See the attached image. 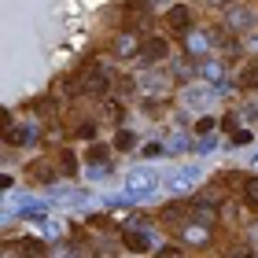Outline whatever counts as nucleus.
<instances>
[{"mask_svg": "<svg viewBox=\"0 0 258 258\" xmlns=\"http://www.w3.org/2000/svg\"><path fill=\"white\" fill-rule=\"evenodd\" d=\"M155 173L151 170H133L125 177V188H129V196H148V192H155Z\"/></svg>", "mask_w": 258, "mask_h": 258, "instance_id": "f257e3e1", "label": "nucleus"}, {"mask_svg": "<svg viewBox=\"0 0 258 258\" xmlns=\"http://www.w3.org/2000/svg\"><path fill=\"white\" fill-rule=\"evenodd\" d=\"M166 55H170V44L162 37H148L144 44H140V59H144V63H162Z\"/></svg>", "mask_w": 258, "mask_h": 258, "instance_id": "f03ea898", "label": "nucleus"}, {"mask_svg": "<svg viewBox=\"0 0 258 258\" xmlns=\"http://www.w3.org/2000/svg\"><path fill=\"white\" fill-rule=\"evenodd\" d=\"M122 240H125V247H129V251H137V254L151 251V232H148V229H137V225H133V229H125V232H122Z\"/></svg>", "mask_w": 258, "mask_h": 258, "instance_id": "7ed1b4c3", "label": "nucleus"}, {"mask_svg": "<svg viewBox=\"0 0 258 258\" xmlns=\"http://www.w3.org/2000/svg\"><path fill=\"white\" fill-rule=\"evenodd\" d=\"M229 30H251L254 26V11L251 8H243V4H236V8H229Z\"/></svg>", "mask_w": 258, "mask_h": 258, "instance_id": "20e7f679", "label": "nucleus"}, {"mask_svg": "<svg viewBox=\"0 0 258 258\" xmlns=\"http://www.w3.org/2000/svg\"><path fill=\"white\" fill-rule=\"evenodd\" d=\"M166 22H170L173 30H188V26H192V11L184 8V4H177V8L166 11Z\"/></svg>", "mask_w": 258, "mask_h": 258, "instance_id": "39448f33", "label": "nucleus"}, {"mask_svg": "<svg viewBox=\"0 0 258 258\" xmlns=\"http://www.w3.org/2000/svg\"><path fill=\"white\" fill-rule=\"evenodd\" d=\"M196 181H199V170H181V173H177V177H173L170 184H173V188H192Z\"/></svg>", "mask_w": 258, "mask_h": 258, "instance_id": "423d86ee", "label": "nucleus"}, {"mask_svg": "<svg viewBox=\"0 0 258 258\" xmlns=\"http://www.w3.org/2000/svg\"><path fill=\"white\" fill-rule=\"evenodd\" d=\"M192 214H196V221H207V225H210V221L218 218V210L210 207V203H196V207H192Z\"/></svg>", "mask_w": 258, "mask_h": 258, "instance_id": "0eeeda50", "label": "nucleus"}, {"mask_svg": "<svg viewBox=\"0 0 258 258\" xmlns=\"http://www.w3.org/2000/svg\"><path fill=\"white\" fill-rule=\"evenodd\" d=\"M210 236V232H207V221H203V225H188V229H184V240H188V243H203Z\"/></svg>", "mask_w": 258, "mask_h": 258, "instance_id": "6e6552de", "label": "nucleus"}, {"mask_svg": "<svg viewBox=\"0 0 258 258\" xmlns=\"http://www.w3.org/2000/svg\"><path fill=\"white\" fill-rule=\"evenodd\" d=\"M240 85H243V89H258V63L243 67V74H240Z\"/></svg>", "mask_w": 258, "mask_h": 258, "instance_id": "1a4fd4ad", "label": "nucleus"}, {"mask_svg": "<svg viewBox=\"0 0 258 258\" xmlns=\"http://www.w3.org/2000/svg\"><path fill=\"white\" fill-rule=\"evenodd\" d=\"M4 140H8V144H26V140H30V129H15V125H8Z\"/></svg>", "mask_w": 258, "mask_h": 258, "instance_id": "9d476101", "label": "nucleus"}, {"mask_svg": "<svg viewBox=\"0 0 258 258\" xmlns=\"http://www.w3.org/2000/svg\"><path fill=\"white\" fill-rule=\"evenodd\" d=\"M103 89H107V78H103V74H92V78L85 81V92H92V96H100Z\"/></svg>", "mask_w": 258, "mask_h": 258, "instance_id": "9b49d317", "label": "nucleus"}, {"mask_svg": "<svg viewBox=\"0 0 258 258\" xmlns=\"http://www.w3.org/2000/svg\"><path fill=\"white\" fill-rule=\"evenodd\" d=\"M137 144V137L133 133H129V129H122V133L118 137H114V148H118V151H129V148H133Z\"/></svg>", "mask_w": 258, "mask_h": 258, "instance_id": "f8f14e48", "label": "nucleus"}, {"mask_svg": "<svg viewBox=\"0 0 258 258\" xmlns=\"http://www.w3.org/2000/svg\"><path fill=\"white\" fill-rule=\"evenodd\" d=\"M203 78L221 81V63H218V59H207V63H203Z\"/></svg>", "mask_w": 258, "mask_h": 258, "instance_id": "ddd939ff", "label": "nucleus"}, {"mask_svg": "<svg viewBox=\"0 0 258 258\" xmlns=\"http://www.w3.org/2000/svg\"><path fill=\"white\" fill-rule=\"evenodd\" d=\"M184 100H188V103H207L210 92L207 89H188V92H184Z\"/></svg>", "mask_w": 258, "mask_h": 258, "instance_id": "4468645a", "label": "nucleus"}, {"mask_svg": "<svg viewBox=\"0 0 258 258\" xmlns=\"http://www.w3.org/2000/svg\"><path fill=\"white\" fill-rule=\"evenodd\" d=\"M118 52H122V55H133V52L140 55V48H137V41H133V37H129V33H125V37L118 41Z\"/></svg>", "mask_w": 258, "mask_h": 258, "instance_id": "2eb2a0df", "label": "nucleus"}, {"mask_svg": "<svg viewBox=\"0 0 258 258\" xmlns=\"http://www.w3.org/2000/svg\"><path fill=\"white\" fill-rule=\"evenodd\" d=\"M33 177L48 184V181H52V166H48V162H37V166H33Z\"/></svg>", "mask_w": 258, "mask_h": 258, "instance_id": "dca6fc26", "label": "nucleus"}, {"mask_svg": "<svg viewBox=\"0 0 258 258\" xmlns=\"http://www.w3.org/2000/svg\"><path fill=\"white\" fill-rule=\"evenodd\" d=\"M243 196H247V203H254V207H258V177H251L247 184H243Z\"/></svg>", "mask_w": 258, "mask_h": 258, "instance_id": "f3484780", "label": "nucleus"}, {"mask_svg": "<svg viewBox=\"0 0 258 258\" xmlns=\"http://www.w3.org/2000/svg\"><path fill=\"white\" fill-rule=\"evenodd\" d=\"M89 162H107V148H89Z\"/></svg>", "mask_w": 258, "mask_h": 258, "instance_id": "a211bd4d", "label": "nucleus"}, {"mask_svg": "<svg viewBox=\"0 0 258 258\" xmlns=\"http://www.w3.org/2000/svg\"><path fill=\"white\" fill-rule=\"evenodd\" d=\"M59 162H63V170H67V173H74V170H78V159L70 155V151H63V155H59Z\"/></svg>", "mask_w": 258, "mask_h": 258, "instance_id": "6ab92c4d", "label": "nucleus"}, {"mask_svg": "<svg viewBox=\"0 0 258 258\" xmlns=\"http://www.w3.org/2000/svg\"><path fill=\"white\" fill-rule=\"evenodd\" d=\"M232 144H236V148L251 144V133H247V129H236V133H232Z\"/></svg>", "mask_w": 258, "mask_h": 258, "instance_id": "aec40b11", "label": "nucleus"}, {"mask_svg": "<svg viewBox=\"0 0 258 258\" xmlns=\"http://www.w3.org/2000/svg\"><path fill=\"white\" fill-rule=\"evenodd\" d=\"M196 151H199V155H210V151H214V140H210V137H203V140L196 144Z\"/></svg>", "mask_w": 258, "mask_h": 258, "instance_id": "412c9836", "label": "nucleus"}, {"mask_svg": "<svg viewBox=\"0 0 258 258\" xmlns=\"http://www.w3.org/2000/svg\"><path fill=\"white\" fill-rule=\"evenodd\" d=\"M103 114H107L111 122H118L122 118V103H107V111H103Z\"/></svg>", "mask_w": 258, "mask_h": 258, "instance_id": "4be33fe9", "label": "nucleus"}, {"mask_svg": "<svg viewBox=\"0 0 258 258\" xmlns=\"http://www.w3.org/2000/svg\"><path fill=\"white\" fill-rule=\"evenodd\" d=\"M22 251H30V254H37V251H44L37 240H22Z\"/></svg>", "mask_w": 258, "mask_h": 258, "instance_id": "5701e85b", "label": "nucleus"}, {"mask_svg": "<svg viewBox=\"0 0 258 258\" xmlns=\"http://www.w3.org/2000/svg\"><path fill=\"white\" fill-rule=\"evenodd\" d=\"M196 129H199V133H210V129H214V118H199Z\"/></svg>", "mask_w": 258, "mask_h": 258, "instance_id": "b1692460", "label": "nucleus"}, {"mask_svg": "<svg viewBox=\"0 0 258 258\" xmlns=\"http://www.w3.org/2000/svg\"><path fill=\"white\" fill-rule=\"evenodd\" d=\"M221 125H225L229 133H232V129H236V114H225V118H221Z\"/></svg>", "mask_w": 258, "mask_h": 258, "instance_id": "393cba45", "label": "nucleus"}]
</instances>
